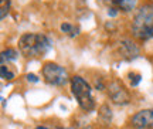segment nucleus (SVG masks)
<instances>
[{"instance_id": "nucleus-4", "label": "nucleus", "mask_w": 153, "mask_h": 129, "mask_svg": "<svg viewBox=\"0 0 153 129\" xmlns=\"http://www.w3.org/2000/svg\"><path fill=\"white\" fill-rule=\"evenodd\" d=\"M43 77L51 85H65L68 82V72L64 67L55 63H45L43 67Z\"/></svg>"}, {"instance_id": "nucleus-17", "label": "nucleus", "mask_w": 153, "mask_h": 129, "mask_svg": "<svg viewBox=\"0 0 153 129\" xmlns=\"http://www.w3.org/2000/svg\"><path fill=\"white\" fill-rule=\"evenodd\" d=\"M106 13H108V16L109 17H115L116 14H118V10H116V9H108Z\"/></svg>"}, {"instance_id": "nucleus-8", "label": "nucleus", "mask_w": 153, "mask_h": 129, "mask_svg": "<svg viewBox=\"0 0 153 129\" xmlns=\"http://www.w3.org/2000/svg\"><path fill=\"white\" fill-rule=\"evenodd\" d=\"M108 9H116L118 11H132L136 6V0H99Z\"/></svg>"}, {"instance_id": "nucleus-11", "label": "nucleus", "mask_w": 153, "mask_h": 129, "mask_svg": "<svg viewBox=\"0 0 153 129\" xmlns=\"http://www.w3.org/2000/svg\"><path fill=\"white\" fill-rule=\"evenodd\" d=\"M17 57H19V53H17L16 50L13 48H7L4 50L3 53H1V64H4V61H16Z\"/></svg>"}, {"instance_id": "nucleus-10", "label": "nucleus", "mask_w": 153, "mask_h": 129, "mask_svg": "<svg viewBox=\"0 0 153 129\" xmlns=\"http://www.w3.org/2000/svg\"><path fill=\"white\" fill-rule=\"evenodd\" d=\"M99 119L104 122V124H111L112 121V111L108 105H102L99 109Z\"/></svg>"}, {"instance_id": "nucleus-14", "label": "nucleus", "mask_w": 153, "mask_h": 129, "mask_svg": "<svg viewBox=\"0 0 153 129\" xmlns=\"http://www.w3.org/2000/svg\"><path fill=\"white\" fill-rule=\"evenodd\" d=\"M129 81H131V85L132 86H136L139 85V82L142 80V75L140 74H137V72H129Z\"/></svg>"}, {"instance_id": "nucleus-19", "label": "nucleus", "mask_w": 153, "mask_h": 129, "mask_svg": "<svg viewBox=\"0 0 153 129\" xmlns=\"http://www.w3.org/2000/svg\"><path fill=\"white\" fill-rule=\"evenodd\" d=\"M57 129H74V128H57Z\"/></svg>"}, {"instance_id": "nucleus-5", "label": "nucleus", "mask_w": 153, "mask_h": 129, "mask_svg": "<svg viewBox=\"0 0 153 129\" xmlns=\"http://www.w3.org/2000/svg\"><path fill=\"white\" fill-rule=\"evenodd\" d=\"M108 95L116 105H128L131 102V94L119 81H112L108 86Z\"/></svg>"}, {"instance_id": "nucleus-18", "label": "nucleus", "mask_w": 153, "mask_h": 129, "mask_svg": "<svg viewBox=\"0 0 153 129\" xmlns=\"http://www.w3.org/2000/svg\"><path fill=\"white\" fill-rule=\"evenodd\" d=\"M36 129H48V128H47V126H37Z\"/></svg>"}, {"instance_id": "nucleus-3", "label": "nucleus", "mask_w": 153, "mask_h": 129, "mask_svg": "<svg viewBox=\"0 0 153 129\" xmlns=\"http://www.w3.org/2000/svg\"><path fill=\"white\" fill-rule=\"evenodd\" d=\"M70 82H71L72 95L76 98L79 107H81L84 111H87V112L88 111H92L94 107H95V102H94L92 91H91L89 84L79 75L71 77V78H70Z\"/></svg>"}, {"instance_id": "nucleus-12", "label": "nucleus", "mask_w": 153, "mask_h": 129, "mask_svg": "<svg viewBox=\"0 0 153 129\" xmlns=\"http://www.w3.org/2000/svg\"><path fill=\"white\" fill-rule=\"evenodd\" d=\"M10 9V0H0V19L3 20Z\"/></svg>"}, {"instance_id": "nucleus-7", "label": "nucleus", "mask_w": 153, "mask_h": 129, "mask_svg": "<svg viewBox=\"0 0 153 129\" xmlns=\"http://www.w3.org/2000/svg\"><path fill=\"white\" fill-rule=\"evenodd\" d=\"M118 53L125 61H132L139 57V48L131 40H122L118 44Z\"/></svg>"}, {"instance_id": "nucleus-16", "label": "nucleus", "mask_w": 153, "mask_h": 129, "mask_svg": "<svg viewBox=\"0 0 153 129\" xmlns=\"http://www.w3.org/2000/svg\"><path fill=\"white\" fill-rule=\"evenodd\" d=\"M26 78H27L28 82H38V77L34 75V74H27V75H26Z\"/></svg>"}, {"instance_id": "nucleus-13", "label": "nucleus", "mask_w": 153, "mask_h": 129, "mask_svg": "<svg viewBox=\"0 0 153 129\" xmlns=\"http://www.w3.org/2000/svg\"><path fill=\"white\" fill-rule=\"evenodd\" d=\"M0 75H1V78L6 81H11L14 78V74H13L4 64H1V67H0Z\"/></svg>"}, {"instance_id": "nucleus-1", "label": "nucleus", "mask_w": 153, "mask_h": 129, "mask_svg": "<svg viewBox=\"0 0 153 129\" xmlns=\"http://www.w3.org/2000/svg\"><path fill=\"white\" fill-rule=\"evenodd\" d=\"M19 48L27 58H40L53 48V41L44 34L27 33L23 34L19 40Z\"/></svg>"}, {"instance_id": "nucleus-15", "label": "nucleus", "mask_w": 153, "mask_h": 129, "mask_svg": "<svg viewBox=\"0 0 153 129\" xmlns=\"http://www.w3.org/2000/svg\"><path fill=\"white\" fill-rule=\"evenodd\" d=\"M95 88H97V89H99V91H102V89L105 88L104 82H102V80H101V78H98V80H95Z\"/></svg>"}, {"instance_id": "nucleus-2", "label": "nucleus", "mask_w": 153, "mask_h": 129, "mask_svg": "<svg viewBox=\"0 0 153 129\" xmlns=\"http://www.w3.org/2000/svg\"><path fill=\"white\" fill-rule=\"evenodd\" d=\"M132 33L139 40L153 38V4H143L132 22Z\"/></svg>"}, {"instance_id": "nucleus-6", "label": "nucleus", "mask_w": 153, "mask_h": 129, "mask_svg": "<svg viewBox=\"0 0 153 129\" xmlns=\"http://www.w3.org/2000/svg\"><path fill=\"white\" fill-rule=\"evenodd\" d=\"M131 124L135 129L153 128V109H142L136 112L132 116Z\"/></svg>"}, {"instance_id": "nucleus-9", "label": "nucleus", "mask_w": 153, "mask_h": 129, "mask_svg": "<svg viewBox=\"0 0 153 129\" xmlns=\"http://www.w3.org/2000/svg\"><path fill=\"white\" fill-rule=\"evenodd\" d=\"M60 28H61V31L68 34L70 37H76V36L79 34V27L72 26V24H70V23H62Z\"/></svg>"}]
</instances>
